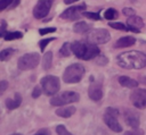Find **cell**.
<instances>
[{"instance_id":"7","label":"cell","mask_w":146,"mask_h":135,"mask_svg":"<svg viewBox=\"0 0 146 135\" xmlns=\"http://www.w3.org/2000/svg\"><path fill=\"white\" fill-rule=\"evenodd\" d=\"M117 116H119V110L115 108L108 107L104 113V123L107 125L110 129H112L115 133L122 132V126L117 121Z\"/></svg>"},{"instance_id":"18","label":"cell","mask_w":146,"mask_h":135,"mask_svg":"<svg viewBox=\"0 0 146 135\" xmlns=\"http://www.w3.org/2000/svg\"><path fill=\"white\" fill-rule=\"evenodd\" d=\"M127 25L129 26H132V27H136V28H140L144 26V20L141 19V17L139 16H131V17H128L127 19Z\"/></svg>"},{"instance_id":"27","label":"cell","mask_w":146,"mask_h":135,"mask_svg":"<svg viewBox=\"0 0 146 135\" xmlns=\"http://www.w3.org/2000/svg\"><path fill=\"white\" fill-rule=\"evenodd\" d=\"M15 1H16V0H1L0 10L3 11L6 8H10V9H13V6H14Z\"/></svg>"},{"instance_id":"2","label":"cell","mask_w":146,"mask_h":135,"mask_svg":"<svg viewBox=\"0 0 146 135\" xmlns=\"http://www.w3.org/2000/svg\"><path fill=\"white\" fill-rule=\"evenodd\" d=\"M71 50L76 58L82 60H90L100 54L98 45L92 43H84L81 41H74L71 43Z\"/></svg>"},{"instance_id":"19","label":"cell","mask_w":146,"mask_h":135,"mask_svg":"<svg viewBox=\"0 0 146 135\" xmlns=\"http://www.w3.org/2000/svg\"><path fill=\"white\" fill-rule=\"evenodd\" d=\"M90 29V25L87 24L86 22H78L74 24L73 26V31L75 33H79V34H82V33H86Z\"/></svg>"},{"instance_id":"13","label":"cell","mask_w":146,"mask_h":135,"mask_svg":"<svg viewBox=\"0 0 146 135\" xmlns=\"http://www.w3.org/2000/svg\"><path fill=\"white\" fill-rule=\"evenodd\" d=\"M124 121L128 126H130L131 128H139V117L138 115H136L133 111L131 110H125L124 111Z\"/></svg>"},{"instance_id":"23","label":"cell","mask_w":146,"mask_h":135,"mask_svg":"<svg viewBox=\"0 0 146 135\" xmlns=\"http://www.w3.org/2000/svg\"><path fill=\"white\" fill-rule=\"evenodd\" d=\"M15 50L13 48H7V49H3L1 52H0V60L1 61H6L8 60L13 54H14Z\"/></svg>"},{"instance_id":"33","label":"cell","mask_w":146,"mask_h":135,"mask_svg":"<svg viewBox=\"0 0 146 135\" xmlns=\"http://www.w3.org/2000/svg\"><path fill=\"white\" fill-rule=\"evenodd\" d=\"M6 27H7V23H6V20H3V19H1V31H0V36L1 37H5V35H6Z\"/></svg>"},{"instance_id":"20","label":"cell","mask_w":146,"mask_h":135,"mask_svg":"<svg viewBox=\"0 0 146 135\" xmlns=\"http://www.w3.org/2000/svg\"><path fill=\"white\" fill-rule=\"evenodd\" d=\"M51 65H52V52L47 51L42 58V68L44 70H48L51 68Z\"/></svg>"},{"instance_id":"16","label":"cell","mask_w":146,"mask_h":135,"mask_svg":"<svg viewBox=\"0 0 146 135\" xmlns=\"http://www.w3.org/2000/svg\"><path fill=\"white\" fill-rule=\"evenodd\" d=\"M22 103V95L19 93H15L14 99H7L6 100V107L8 110H14L16 108H18Z\"/></svg>"},{"instance_id":"32","label":"cell","mask_w":146,"mask_h":135,"mask_svg":"<svg viewBox=\"0 0 146 135\" xmlns=\"http://www.w3.org/2000/svg\"><path fill=\"white\" fill-rule=\"evenodd\" d=\"M122 12H123V15H124V16H127V17H131V16H133V15H135V11H133V9H131V8H128V7L123 8Z\"/></svg>"},{"instance_id":"4","label":"cell","mask_w":146,"mask_h":135,"mask_svg":"<svg viewBox=\"0 0 146 135\" xmlns=\"http://www.w3.org/2000/svg\"><path fill=\"white\" fill-rule=\"evenodd\" d=\"M80 100L79 93L74 91H64L59 94L54 95L50 99V104L55 107H63L65 104H70L73 102H78Z\"/></svg>"},{"instance_id":"5","label":"cell","mask_w":146,"mask_h":135,"mask_svg":"<svg viewBox=\"0 0 146 135\" xmlns=\"http://www.w3.org/2000/svg\"><path fill=\"white\" fill-rule=\"evenodd\" d=\"M41 87L46 95H56V93L60 88L59 78L54 75H47L41 78Z\"/></svg>"},{"instance_id":"8","label":"cell","mask_w":146,"mask_h":135,"mask_svg":"<svg viewBox=\"0 0 146 135\" xmlns=\"http://www.w3.org/2000/svg\"><path fill=\"white\" fill-rule=\"evenodd\" d=\"M111 40V34L105 28H96L88 33L87 41L92 44H105Z\"/></svg>"},{"instance_id":"3","label":"cell","mask_w":146,"mask_h":135,"mask_svg":"<svg viewBox=\"0 0 146 135\" xmlns=\"http://www.w3.org/2000/svg\"><path fill=\"white\" fill-rule=\"evenodd\" d=\"M84 67L81 64H72L67 66L63 73V81L67 84L79 83L84 76Z\"/></svg>"},{"instance_id":"17","label":"cell","mask_w":146,"mask_h":135,"mask_svg":"<svg viewBox=\"0 0 146 135\" xmlns=\"http://www.w3.org/2000/svg\"><path fill=\"white\" fill-rule=\"evenodd\" d=\"M75 108L74 107H64V108H58L56 110V115L62 117V118H70L74 112H75Z\"/></svg>"},{"instance_id":"9","label":"cell","mask_w":146,"mask_h":135,"mask_svg":"<svg viewBox=\"0 0 146 135\" xmlns=\"http://www.w3.org/2000/svg\"><path fill=\"white\" fill-rule=\"evenodd\" d=\"M54 3V0H39L33 8V16L36 19H42L47 17L50 11V8Z\"/></svg>"},{"instance_id":"36","label":"cell","mask_w":146,"mask_h":135,"mask_svg":"<svg viewBox=\"0 0 146 135\" xmlns=\"http://www.w3.org/2000/svg\"><path fill=\"white\" fill-rule=\"evenodd\" d=\"M75 1H79V0H64V3L71 5V3H73V2H75Z\"/></svg>"},{"instance_id":"21","label":"cell","mask_w":146,"mask_h":135,"mask_svg":"<svg viewBox=\"0 0 146 135\" xmlns=\"http://www.w3.org/2000/svg\"><path fill=\"white\" fill-rule=\"evenodd\" d=\"M71 53H72L71 43L65 42V43L62 45V48L59 49V56H60V57H68V56H71Z\"/></svg>"},{"instance_id":"34","label":"cell","mask_w":146,"mask_h":135,"mask_svg":"<svg viewBox=\"0 0 146 135\" xmlns=\"http://www.w3.org/2000/svg\"><path fill=\"white\" fill-rule=\"evenodd\" d=\"M7 86H8V82L7 81H1L0 82V94H3V92L6 91V88H7Z\"/></svg>"},{"instance_id":"12","label":"cell","mask_w":146,"mask_h":135,"mask_svg":"<svg viewBox=\"0 0 146 135\" xmlns=\"http://www.w3.org/2000/svg\"><path fill=\"white\" fill-rule=\"evenodd\" d=\"M88 95L92 101H99L103 98V87L99 83H92L90 84L88 88Z\"/></svg>"},{"instance_id":"15","label":"cell","mask_w":146,"mask_h":135,"mask_svg":"<svg viewBox=\"0 0 146 135\" xmlns=\"http://www.w3.org/2000/svg\"><path fill=\"white\" fill-rule=\"evenodd\" d=\"M119 84L122 85L123 87H128V88H137L138 87V82L131 77L128 76H120L117 78Z\"/></svg>"},{"instance_id":"25","label":"cell","mask_w":146,"mask_h":135,"mask_svg":"<svg viewBox=\"0 0 146 135\" xmlns=\"http://www.w3.org/2000/svg\"><path fill=\"white\" fill-rule=\"evenodd\" d=\"M82 16L83 17H87V18H89L91 20H100V18H102L98 12H90V11H84L82 14Z\"/></svg>"},{"instance_id":"37","label":"cell","mask_w":146,"mask_h":135,"mask_svg":"<svg viewBox=\"0 0 146 135\" xmlns=\"http://www.w3.org/2000/svg\"><path fill=\"white\" fill-rule=\"evenodd\" d=\"M11 135H22V134H19V133H15V134H11Z\"/></svg>"},{"instance_id":"11","label":"cell","mask_w":146,"mask_h":135,"mask_svg":"<svg viewBox=\"0 0 146 135\" xmlns=\"http://www.w3.org/2000/svg\"><path fill=\"white\" fill-rule=\"evenodd\" d=\"M131 103L138 109L146 108V90L145 88H136L130 94Z\"/></svg>"},{"instance_id":"31","label":"cell","mask_w":146,"mask_h":135,"mask_svg":"<svg viewBox=\"0 0 146 135\" xmlns=\"http://www.w3.org/2000/svg\"><path fill=\"white\" fill-rule=\"evenodd\" d=\"M124 135H144V130H141L139 128H135L132 130H129V132L124 133Z\"/></svg>"},{"instance_id":"29","label":"cell","mask_w":146,"mask_h":135,"mask_svg":"<svg viewBox=\"0 0 146 135\" xmlns=\"http://www.w3.org/2000/svg\"><path fill=\"white\" fill-rule=\"evenodd\" d=\"M56 31H57L56 27H44V28H40L39 33H40V35H47L50 33H55Z\"/></svg>"},{"instance_id":"30","label":"cell","mask_w":146,"mask_h":135,"mask_svg":"<svg viewBox=\"0 0 146 135\" xmlns=\"http://www.w3.org/2000/svg\"><path fill=\"white\" fill-rule=\"evenodd\" d=\"M41 93H42V87L36 85V86L33 88V91H32V96H33L34 99H36V98H39V96L41 95Z\"/></svg>"},{"instance_id":"22","label":"cell","mask_w":146,"mask_h":135,"mask_svg":"<svg viewBox=\"0 0 146 135\" xmlns=\"http://www.w3.org/2000/svg\"><path fill=\"white\" fill-rule=\"evenodd\" d=\"M23 37V33L22 32H7L3 40L6 41H13V40H18Z\"/></svg>"},{"instance_id":"26","label":"cell","mask_w":146,"mask_h":135,"mask_svg":"<svg viewBox=\"0 0 146 135\" xmlns=\"http://www.w3.org/2000/svg\"><path fill=\"white\" fill-rule=\"evenodd\" d=\"M56 40V37H46V39H43V40H41L40 42H39V47H40V50L43 52L44 51V49H46V47L51 42V41H55Z\"/></svg>"},{"instance_id":"6","label":"cell","mask_w":146,"mask_h":135,"mask_svg":"<svg viewBox=\"0 0 146 135\" xmlns=\"http://www.w3.org/2000/svg\"><path fill=\"white\" fill-rule=\"evenodd\" d=\"M40 62V54L35 52L31 53H25L23 54L18 61H17V67L21 70H29L35 68Z\"/></svg>"},{"instance_id":"35","label":"cell","mask_w":146,"mask_h":135,"mask_svg":"<svg viewBox=\"0 0 146 135\" xmlns=\"http://www.w3.org/2000/svg\"><path fill=\"white\" fill-rule=\"evenodd\" d=\"M34 135H50V130L48 128H42L39 132H36Z\"/></svg>"},{"instance_id":"10","label":"cell","mask_w":146,"mask_h":135,"mask_svg":"<svg viewBox=\"0 0 146 135\" xmlns=\"http://www.w3.org/2000/svg\"><path fill=\"white\" fill-rule=\"evenodd\" d=\"M84 9H86V3L68 7L60 14V18L66 20H76L82 16V14L84 12Z\"/></svg>"},{"instance_id":"14","label":"cell","mask_w":146,"mask_h":135,"mask_svg":"<svg viewBox=\"0 0 146 135\" xmlns=\"http://www.w3.org/2000/svg\"><path fill=\"white\" fill-rule=\"evenodd\" d=\"M135 43H136V39L133 36L127 35V36H122L119 40H116L114 48H128V47L133 45Z\"/></svg>"},{"instance_id":"1","label":"cell","mask_w":146,"mask_h":135,"mask_svg":"<svg viewBox=\"0 0 146 135\" xmlns=\"http://www.w3.org/2000/svg\"><path fill=\"white\" fill-rule=\"evenodd\" d=\"M117 65L125 69H141L146 67V53L137 50L122 52L116 57Z\"/></svg>"},{"instance_id":"24","label":"cell","mask_w":146,"mask_h":135,"mask_svg":"<svg viewBox=\"0 0 146 135\" xmlns=\"http://www.w3.org/2000/svg\"><path fill=\"white\" fill-rule=\"evenodd\" d=\"M117 11L114 9V8H108V9H106L105 10V12H104V17L106 18V19H108V20H112V19H115L116 17H117Z\"/></svg>"},{"instance_id":"28","label":"cell","mask_w":146,"mask_h":135,"mask_svg":"<svg viewBox=\"0 0 146 135\" xmlns=\"http://www.w3.org/2000/svg\"><path fill=\"white\" fill-rule=\"evenodd\" d=\"M56 133H57L58 135H73V134H71V133L66 129V127H65L64 125H58V126L56 127Z\"/></svg>"}]
</instances>
